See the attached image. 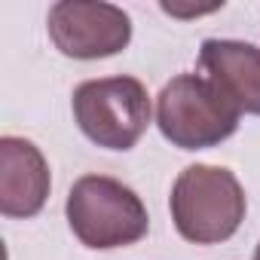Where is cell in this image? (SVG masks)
<instances>
[{
    "mask_svg": "<svg viewBox=\"0 0 260 260\" xmlns=\"http://www.w3.org/2000/svg\"><path fill=\"white\" fill-rule=\"evenodd\" d=\"M175 230L193 245H220L245 220V190L223 166H187L169 196Z\"/></svg>",
    "mask_w": 260,
    "mask_h": 260,
    "instance_id": "1",
    "label": "cell"
},
{
    "mask_svg": "<svg viewBox=\"0 0 260 260\" xmlns=\"http://www.w3.org/2000/svg\"><path fill=\"white\" fill-rule=\"evenodd\" d=\"M55 49L68 58L95 61L122 52L132 40V19L113 4H86V0H58L46 19Z\"/></svg>",
    "mask_w": 260,
    "mask_h": 260,
    "instance_id": "5",
    "label": "cell"
},
{
    "mask_svg": "<svg viewBox=\"0 0 260 260\" xmlns=\"http://www.w3.org/2000/svg\"><path fill=\"white\" fill-rule=\"evenodd\" d=\"M71 233L95 251L135 245L150 230V214L141 196L107 175H83L74 181L64 205Z\"/></svg>",
    "mask_w": 260,
    "mask_h": 260,
    "instance_id": "2",
    "label": "cell"
},
{
    "mask_svg": "<svg viewBox=\"0 0 260 260\" xmlns=\"http://www.w3.org/2000/svg\"><path fill=\"white\" fill-rule=\"evenodd\" d=\"M254 260H260V242H257V248H254Z\"/></svg>",
    "mask_w": 260,
    "mask_h": 260,
    "instance_id": "8",
    "label": "cell"
},
{
    "mask_svg": "<svg viewBox=\"0 0 260 260\" xmlns=\"http://www.w3.org/2000/svg\"><path fill=\"white\" fill-rule=\"evenodd\" d=\"M239 110L199 74L172 77L156 95V125L181 150H208L239 128Z\"/></svg>",
    "mask_w": 260,
    "mask_h": 260,
    "instance_id": "3",
    "label": "cell"
},
{
    "mask_svg": "<svg viewBox=\"0 0 260 260\" xmlns=\"http://www.w3.org/2000/svg\"><path fill=\"white\" fill-rule=\"evenodd\" d=\"M80 132L104 150H132L150 125V95L135 77L86 80L71 98Z\"/></svg>",
    "mask_w": 260,
    "mask_h": 260,
    "instance_id": "4",
    "label": "cell"
},
{
    "mask_svg": "<svg viewBox=\"0 0 260 260\" xmlns=\"http://www.w3.org/2000/svg\"><path fill=\"white\" fill-rule=\"evenodd\" d=\"M49 162L28 138H0V211L7 217H34L49 199Z\"/></svg>",
    "mask_w": 260,
    "mask_h": 260,
    "instance_id": "7",
    "label": "cell"
},
{
    "mask_svg": "<svg viewBox=\"0 0 260 260\" xmlns=\"http://www.w3.org/2000/svg\"><path fill=\"white\" fill-rule=\"evenodd\" d=\"M199 71L239 113L260 116V46L220 37L202 40Z\"/></svg>",
    "mask_w": 260,
    "mask_h": 260,
    "instance_id": "6",
    "label": "cell"
}]
</instances>
